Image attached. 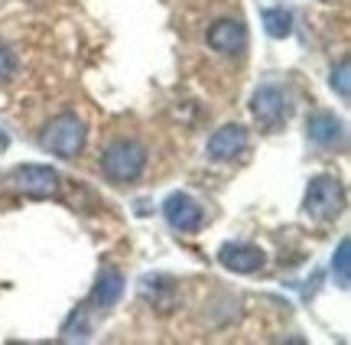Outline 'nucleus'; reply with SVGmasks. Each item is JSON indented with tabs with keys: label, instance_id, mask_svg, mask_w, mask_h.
Wrapping results in <instances>:
<instances>
[{
	"label": "nucleus",
	"instance_id": "nucleus-1",
	"mask_svg": "<svg viewBox=\"0 0 351 345\" xmlns=\"http://www.w3.org/2000/svg\"><path fill=\"white\" fill-rule=\"evenodd\" d=\"M251 115L263 130H276L280 124H287L289 115H293V98H289V91L283 85L267 82V85H261V88L254 91Z\"/></svg>",
	"mask_w": 351,
	"mask_h": 345
},
{
	"label": "nucleus",
	"instance_id": "nucleus-2",
	"mask_svg": "<svg viewBox=\"0 0 351 345\" xmlns=\"http://www.w3.org/2000/svg\"><path fill=\"white\" fill-rule=\"evenodd\" d=\"M341 205H345V189L335 176H315L309 186H306V199H302V209L306 215L315 218V222H332V218L341 215Z\"/></svg>",
	"mask_w": 351,
	"mask_h": 345
},
{
	"label": "nucleus",
	"instance_id": "nucleus-3",
	"mask_svg": "<svg viewBox=\"0 0 351 345\" xmlns=\"http://www.w3.org/2000/svg\"><path fill=\"white\" fill-rule=\"evenodd\" d=\"M39 143H43L49 154L62 156V160H72V156L82 154V147H85V124H82L75 115H59L56 121L46 124Z\"/></svg>",
	"mask_w": 351,
	"mask_h": 345
},
{
	"label": "nucleus",
	"instance_id": "nucleus-4",
	"mask_svg": "<svg viewBox=\"0 0 351 345\" xmlns=\"http://www.w3.org/2000/svg\"><path fill=\"white\" fill-rule=\"evenodd\" d=\"M147 167V150L134 141H117L108 147V154L101 156L104 176L114 182H134Z\"/></svg>",
	"mask_w": 351,
	"mask_h": 345
},
{
	"label": "nucleus",
	"instance_id": "nucleus-5",
	"mask_svg": "<svg viewBox=\"0 0 351 345\" xmlns=\"http://www.w3.org/2000/svg\"><path fill=\"white\" fill-rule=\"evenodd\" d=\"M10 189H16L20 195H29V199H49L59 192V173L52 167H43V163H26V167H16L7 176Z\"/></svg>",
	"mask_w": 351,
	"mask_h": 345
},
{
	"label": "nucleus",
	"instance_id": "nucleus-6",
	"mask_svg": "<svg viewBox=\"0 0 351 345\" xmlns=\"http://www.w3.org/2000/svg\"><path fill=\"white\" fill-rule=\"evenodd\" d=\"M208 156L218 160V163H225V160H234L247 150V130L241 128V124H225V128H218L208 137Z\"/></svg>",
	"mask_w": 351,
	"mask_h": 345
},
{
	"label": "nucleus",
	"instance_id": "nucleus-7",
	"mask_svg": "<svg viewBox=\"0 0 351 345\" xmlns=\"http://www.w3.org/2000/svg\"><path fill=\"white\" fill-rule=\"evenodd\" d=\"M163 215H166V222H169L176 231H195L202 225V209L195 205L192 195H186V192H173V195H166Z\"/></svg>",
	"mask_w": 351,
	"mask_h": 345
},
{
	"label": "nucleus",
	"instance_id": "nucleus-8",
	"mask_svg": "<svg viewBox=\"0 0 351 345\" xmlns=\"http://www.w3.org/2000/svg\"><path fill=\"white\" fill-rule=\"evenodd\" d=\"M208 46L225 52V56H241L247 49V26L241 20H218L208 29Z\"/></svg>",
	"mask_w": 351,
	"mask_h": 345
},
{
	"label": "nucleus",
	"instance_id": "nucleus-9",
	"mask_svg": "<svg viewBox=\"0 0 351 345\" xmlns=\"http://www.w3.org/2000/svg\"><path fill=\"white\" fill-rule=\"evenodd\" d=\"M218 261L231 274H257L263 267V251L254 244H225L218 251Z\"/></svg>",
	"mask_w": 351,
	"mask_h": 345
},
{
	"label": "nucleus",
	"instance_id": "nucleus-10",
	"mask_svg": "<svg viewBox=\"0 0 351 345\" xmlns=\"http://www.w3.org/2000/svg\"><path fill=\"white\" fill-rule=\"evenodd\" d=\"M306 134L315 147H335L345 137V124L332 111H315L309 121H306Z\"/></svg>",
	"mask_w": 351,
	"mask_h": 345
},
{
	"label": "nucleus",
	"instance_id": "nucleus-11",
	"mask_svg": "<svg viewBox=\"0 0 351 345\" xmlns=\"http://www.w3.org/2000/svg\"><path fill=\"white\" fill-rule=\"evenodd\" d=\"M124 294V277H121V270L114 267H104L98 274V281H95V290H91V303L98 309H111L117 300Z\"/></svg>",
	"mask_w": 351,
	"mask_h": 345
},
{
	"label": "nucleus",
	"instance_id": "nucleus-12",
	"mask_svg": "<svg viewBox=\"0 0 351 345\" xmlns=\"http://www.w3.org/2000/svg\"><path fill=\"white\" fill-rule=\"evenodd\" d=\"M263 33L270 39H287L293 33V13L283 10V7H270V10H263Z\"/></svg>",
	"mask_w": 351,
	"mask_h": 345
},
{
	"label": "nucleus",
	"instance_id": "nucleus-13",
	"mask_svg": "<svg viewBox=\"0 0 351 345\" xmlns=\"http://www.w3.org/2000/svg\"><path fill=\"white\" fill-rule=\"evenodd\" d=\"M351 241L348 238H341L339 244V251H335V257H332V270H335V281H339L341 290H348V283H351Z\"/></svg>",
	"mask_w": 351,
	"mask_h": 345
},
{
	"label": "nucleus",
	"instance_id": "nucleus-14",
	"mask_svg": "<svg viewBox=\"0 0 351 345\" xmlns=\"http://www.w3.org/2000/svg\"><path fill=\"white\" fill-rule=\"evenodd\" d=\"M348 59H341L339 62V69H335V72H332V88L339 91L341 98H345V102H348L351 98V78H348Z\"/></svg>",
	"mask_w": 351,
	"mask_h": 345
},
{
	"label": "nucleus",
	"instance_id": "nucleus-15",
	"mask_svg": "<svg viewBox=\"0 0 351 345\" xmlns=\"http://www.w3.org/2000/svg\"><path fill=\"white\" fill-rule=\"evenodd\" d=\"M16 72V56L7 46H0V82H10Z\"/></svg>",
	"mask_w": 351,
	"mask_h": 345
}]
</instances>
